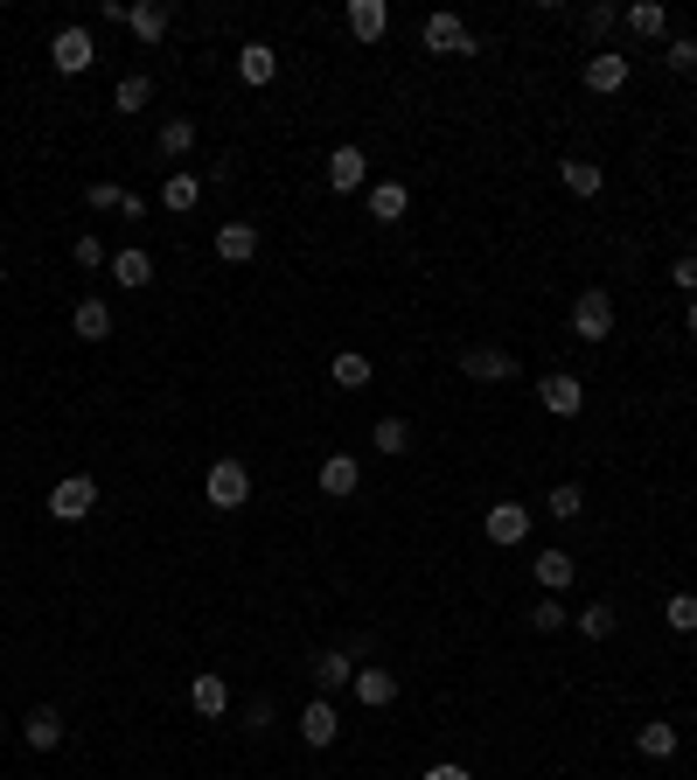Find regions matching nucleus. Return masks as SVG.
<instances>
[{"label": "nucleus", "instance_id": "f8f14e48", "mask_svg": "<svg viewBox=\"0 0 697 780\" xmlns=\"http://www.w3.org/2000/svg\"><path fill=\"white\" fill-rule=\"evenodd\" d=\"M356 488H363V467H356V453H329V460H321V495L349 502Z\"/></svg>", "mask_w": 697, "mask_h": 780}, {"label": "nucleus", "instance_id": "20e7f679", "mask_svg": "<svg viewBox=\"0 0 697 780\" xmlns=\"http://www.w3.org/2000/svg\"><path fill=\"white\" fill-rule=\"evenodd\" d=\"M203 495H210V509H245V502H251V474H245V460H216V467H210V481H203Z\"/></svg>", "mask_w": 697, "mask_h": 780}, {"label": "nucleus", "instance_id": "b1692460", "mask_svg": "<svg viewBox=\"0 0 697 780\" xmlns=\"http://www.w3.org/2000/svg\"><path fill=\"white\" fill-rule=\"evenodd\" d=\"M405 203H411L405 182H369V216H377V223H398V216H405Z\"/></svg>", "mask_w": 697, "mask_h": 780}, {"label": "nucleus", "instance_id": "ddd939ff", "mask_svg": "<svg viewBox=\"0 0 697 780\" xmlns=\"http://www.w3.org/2000/svg\"><path fill=\"white\" fill-rule=\"evenodd\" d=\"M335 731H342L335 697H314L308 710H300V739H308V746H335Z\"/></svg>", "mask_w": 697, "mask_h": 780}, {"label": "nucleus", "instance_id": "4c0bfd02", "mask_svg": "<svg viewBox=\"0 0 697 780\" xmlns=\"http://www.w3.org/2000/svg\"><path fill=\"white\" fill-rule=\"evenodd\" d=\"M84 203H92V210H126V189L119 182H92V189H84Z\"/></svg>", "mask_w": 697, "mask_h": 780}, {"label": "nucleus", "instance_id": "2eb2a0df", "mask_svg": "<svg viewBox=\"0 0 697 780\" xmlns=\"http://www.w3.org/2000/svg\"><path fill=\"white\" fill-rule=\"evenodd\" d=\"M314 683H321V697L349 690V683H356V655H349V649H321L314 655Z\"/></svg>", "mask_w": 697, "mask_h": 780}, {"label": "nucleus", "instance_id": "39448f33", "mask_svg": "<svg viewBox=\"0 0 697 780\" xmlns=\"http://www.w3.org/2000/svg\"><path fill=\"white\" fill-rule=\"evenodd\" d=\"M537 405L551 412V418H579V412H586V384H579L572 370H551V376L537 384Z\"/></svg>", "mask_w": 697, "mask_h": 780}, {"label": "nucleus", "instance_id": "2f4dec72", "mask_svg": "<svg viewBox=\"0 0 697 780\" xmlns=\"http://www.w3.org/2000/svg\"><path fill=\"white\" fill-rule=\"evenodd\" d=\"M369 446H377V453H405V446H411V426H405V418H377Z\"/></svg>", "mask_w": 697, "mask_h": 780}, {"label": "nucleus", "instance_id": "c03bdc74", "mask_svg": "<svg viewBox=\"0 0 697 780\" xmlns=\"http://www.w3.org/2000/svg\"><path fill=\"white\" fill-rule=\"evenodd\" d=\"M684 334H690V342H697V300L684 307Z\"/></svg>", "mask_w": 697, "mask_h": 780}, {"label": "nucleus", "instance_id": "7c9ffc66", "mask_svg": "<svg viewBox=\"0 0 697 780\" xmlns=\"http://www.w3.org/2000/svg\"><path fill=\"white\" fill-rule=\"evenodd\" d=\"M189 147H195V119H161V153L168 161H182Z\"/></svg>", "mask_w": 697, "mask_h": 780}, {"label": "nucleus", "instance_id": "f257e3e1", "mask_svg": "<svg viewBox=\"0 0 697 780\" xmlns=\"http://www.w3.org/2000/svg\"><path fill=\"white\" fill-rule=\"evenodd\" d=\"M572 334L579 342H607V334H614V293H607V286H586L572 300Z\"/></svg>", "mask_w": 697, "mask_h": 780}, {"label": "nucleus", "instance_id": "37998d69", "mask_svg": "<svg viewBox=\"0 0 697 780\" xmlns=\"http://www.w3.org/2000/svg\"><path fill=\"white\" fill-rule=\"evenodd\" d=\"M426 780H474L461 760H440V767H426Z\"/></svg>", "mask_w": 697, "mask_h": 780}, {"label": "nucleus", "instance_id": "a19ab883", "mask_svg": "<svg viewBox=\"0 0 697 780\" xmlns=\"http://www.w3.org/2000/svg\"><path fill=\"white\" fill-rule=\"evenodd\" d=\"M272 725V697H251L245 704V731H266Z\"/></svg>", "mask_w": 697, "mask_h": 780}, {"label": "nucleus", "instance_id": "9b49d317", "mask_svg": "<svg viewBox=\"0 0 697 780\" xmlns=\"http://www.w3.org/2000/svg\"><path fill=\"white\" fill-rule=\"evenodd\" d=\"M586 92H600V98H614V92H628V56H614V50L586 56Z\"/></svg>", "mask_w": 697, "mask_h": 780}, {"label": "nucleus", "instance_id": "c756f323", "mask_svg": "<svg viewBox=\"0 0 697 780\" xmlns=\"http://www.w3.org/2000/svg\"><path fill=\"white\" fill-rule=\"evenodd\" d=\"M663 620H669V634H697V592H669Z\"/></svg>", "mask_w": 697, "mask_h": 780}, {"label": "nucleus", "instance_id": "dca6fc26", "mask_svg": "<svg viewBox=\"0 0 697 780\" xmlns=\"http://www.w3.org/2000/svg\"><path fill=\"white\" fill-rule=\"evenodd\" d=\"M189 704H195V718H224V710H230V683L216 676V669H203V676L189 683Z\"/></svg>", "mask_w": 697, "mask_h": 780}, {"label": "nucleus", "instance_id": "aec40b11", "mask_svg": "<svg viewBox=\"0 0 697 780\" xmlns=\"http://www.w3.org/2000/svg\"><path fill=\"white\" fill-rule=\"evenodd\" d=\"M71 334H77V342H105V334H112V307H105V300H77L71 307Z\"/></svg>", "mask_w": 697, "mask_h": 780}, {"label": "nucleus", "instance_id": "9d476101", "mask_svg": "<svg viewBox=\"0 0 697 780\" xmlns=\"http://www.w3.org/2000/svg\"><path fill=\"white\" fill-rule=\"evenodd\" d=\"M461 376H474V384H510L516 355H503V349H461Z\"/></svg>", "mask_w": 697, "mask_h": 780}, {"label": "nucleus", "instance_id": "f3484780", "mask_svg": "<svg viewBox=\"0 0 697 780\" xmlns=\"http://www.w3.org/2000/svg\"><path fill=\"white\" fill-rule=\"evenodd\" d=\"M105 273H112L126 293H140V286H154V258H147L140 244H126V252H112V265H105Z\"/></svg>", "mask_w": 697, "mask_h": 780}, {"label": "nucleus", "instance_id": "bb28decb", "mask_svg": "<svg viewBox=\"0 0 697 780\" xmlns=\"http://www.w3.org/2000/svg\"><path fill=\"white\" fill-rule=\"evenodd\" d=\"M537 586L565 592V586H572V557H565V551H537Z\"/></svg>", "mask_w": 697, "mask_h": 780}, {"label": "nucleus", "instance_id": "7ed1b4c3", "mask_svg": "<svg viewBox=\"0 0 697 780\" xmlns=\"http://www.w3.org/2000/svg\"><path fill=\"white\" fill-rule=\"evenodd\" d=\"M98 509V481L92 474H63L56 488H50V516L56 523H84Z\"/></svg>", "mask_w": 697, "mask_h": 780}, {"label": "nucleus", "instance_id": "c9c22d12", "mask_svg": "<svg viewBox=\"0 0 697 780\" xmlns=\"http://www.w3.org/2000/svg\"><path fill=\"white\" fill-rule=\"evenodd\" d=\"M579 634L586 641H607V634H614V607H579Z\"/></svg>", "mask_w": 697, "mask_h": 780}, {"label": "nucleus", "instance_id": "6ab92c4d", "mask_svg": "<svg viewBox=\"0 0 697 780\" xmlns=\"http://www.w3.org/2000/svg\"><path fill=\"white\" fill-rule=\"evenodd\" d=\"M237 77H245V84H272L279 77V50H272V42H245V50H237Z\"/></svg>", "mask_w": 697, "mask_h": 780}, {"label": "nucleus", "instance_id": "4468645a", "mask_svg": "<svg viewBox=\"0 0 697 780\" xmlns=\"http://www.w3.org/2000/svg\"><path fill=\"white\" fill-rule=\"evenodd\" d=\"M21 739H29L35 752H56L63 746V710L56 704H35L29 718H21Z\"/></svg>", "mask_w": 697, "mask_h": 780}, {"label": "nucleus", "instance_id": "1a4fd4ad", "mask_svg": "<svg viewBox=\"0 0 697 780\" xmlns=\"http://www.w3.org/2000/svg\"><path fill=\"white\" fill-rule=\"evenodd\" d=\"M216 258H224V265H251L258 258V223H216Z\"/></svg>", "mask_w": 697, "mask_h": 780}, {"label": "nucleus", "instance_id": "c85d7f7f", "mask_svg": "<svg viewBox=\"0 0 697 780\" xmlns=\"http://www.w3.org/2000/svg\"><path fill=\"white\" fill-rule=\"evenodd\" d=\"M558 182L572 189V195H600V189H607V174H600L593 161H565V168H558Z\"/></svg>", "mask_w": 697, "mask_h": 780}, {"label": "nucleus", "instance_id": "72a5a7b5", "mask_svg": "<svg viewBox=\"0 0 697 780\" xmlns=\"http://www.w3.org/2000/svg\"><path fill=\"white\" fill-rule=\"evenodd\" d=\"M544 509H551V516H558V523H572V516H579V509H586V495H579V488H572V481H558V488H551V495H544Z\"/></svg>", "mask_w": 697, "mask_h": 780}, {"label": "nucleus", "instance_id": "a878e982", "mask_svg": "<svg viewBox=\"0 0 697 780\" xmlns=\"http://www.w3.org/2000/svg\"><path fill=\"white\" fill-rule=\"evenodd\" d=\"M329 376H335L342 391H363V384H369V376H377V370H369V355H356V349H342L335 363H329Z\"/></svg>", "mask_w": 697, "mask_h": 780}, {"label": "nucleus", "instance_id": "6e6552de", "mask_svg": "<svg viewBox=\"0 0 697 780\" xmlns=\"http://www.w3.org/2000/svg\"><path fill=\"white\" fill-rule=\"evenodd\" d=\"M329 189H335V195L369 189V153H363V147H335V153H329Z\"/></svg>", "mask_w": 697, "mask_h": 780}, {"label": "nucleus", "instance_id": "a211bd4d", "mask_svg": "<svg viewBox=\"0 0 697 780\" xmlns=\"http://www.w3.org/2000/svg\"><path fill=\"white\" fill-rule=\"evenodd\" d=\"M356 704H369V710H384V704H398V676L390 669H356Z\"/></svg>", "mask_w": 697, "mask_h": 780}, {"label": "nucleus", "instance_id": "423d86ee", "mask_svg": "<svg viewBox=\"0 0 697 780\" xmlns=\"http://www.w3.org/2000/svg\"><path fill=\"white\" fill-rule=\"evenodd\" d=\"M482 530H489V544H503V551H516L523 537H530V509H523V502H489V516H482Z\"/></svg>", "mask_w": 697, "mask_h": 780}, {"label": "nucleus", "instance_id": "58836bf2", "mask_svg": "<svg viewBox=\"0 0 697 780\" xmlns=\"http://www.w3.org/2000/svg\"><path fill=\"white\" fill-rule=\"evenodd\" d=\"M663 63H669L677 77H684V71H697V42H690V35H677V42L663 50Z\"/></svg>", "mask_w": 697, "mask_h": 780}, {"label": "nucleus", "instance_id": "cd10ccee", "mask_svg": "<svg viewBox=\"0 0 697 780\" xmlns=\"http://www.w3.org/2000/svg\"><path fill=\"white\" fill-rule=\"evenodd\" d=\"M669 29V14H663V0H635V8H628V35H648L656 42Z\"/></svg>", "mask_w": 697, "mask_h": 780}, {"label": "nucleus", "instance_id": "ea45409f", "mask_svg": "<svg viewBox=\"0 0 697 780\" xmlns=\"http://www.w3.org/2000/svg\"><path fill=\"white\" fill-rule=\"evenodd\" d=\"M669 279H677V293H690V300H697V252H684L677 265H669Z\"/></svg>", "mask_w": 697, "mask_h": 780}, {"label": "nucleus", "instance_id": "473e14b6", "mask_svg": "<svg viewBox=\"0 0 697 780\" xmlns=\"http://www.w3.org/2000/svg\"><path fill=\"white\" fill-rule=\"evenodd\" d=\"M147 98H154V77H140V71H133V77H119V92H112L119 111H140Z\"/></svg>", "mask_w": 697, "mask_h": 780}, {"label": "nucleus", "instance_id": "393cba45", "mask_svg": "<svg viewBox=\"0 0 697 780\" xmlns=\"http://www.w3.org/2000/svg\"><path fill=\"white\" fill-rule=\"evenodd\" d=\"M635 746L648 752V760H669V752H677V725H669V718H648V725L635 731Z\"/></svg>", "mask_w": 697, "mask_h": 780}, {"label": "nucleus", "instance_id": "412c9836", "mask_svg": "<svg viewBox=\"0 0 697 780\" xmlns=\"http://www.w3.org/2000/svg\"><path fill=\"white\" fill-rule=\"evenodd\" d=\"M390 29V8H384V0H349V35H356V42H377Z\"/></svg>", "mask_w": 697, "mask_h": 780}, {"label": "nucleus", "instance_id": "a18cd8bd", "mask_svg": "<svg viewBox=\"0 0 697 780\" xmlns=\"http://www.w3.org/2000/svg\"><path fill=\"white\" fill-rule=\"evenodd\" d=\"M0 286H8V273H0Z\"/></svg>", "mask_w": 697, "mask_h": 780}, {"label": "nucleus", "instance_id": "0eeeda50", "mask_svg": "<svg viewBox=\"0 0 697 780\" xmlns=\"http://www.w3.org/2000/svg\"><path fill=\"white\" fill-rule=\"evenodd\" d=\"M426 50L432 56H474V35L461 14H426Z\"/></svg>", "mask_w": 697, "mask_h": 780}, {"label": "nucleus", "instance_id": "4be33fe9", "mask_svg": "<svg viewBox=\"0 0 697 780\" xmlns=\"http://www.w3.org/2000/svg\"><path fill=\"white\" fill-rule=\"evenodd\" d=\"M161 203H168L174 216H189L195 203H203V182H195V174H189V168H174V174H168V182H161Z\"/></svg>", "mask_w": 697, "mask_h": 780}, {"label": "nucleus", "instance_id": "f704fd0d", "mask_svg": "<svg viewBox=\"0 0 697 780\" xmlns=\"http://www.w3.org/2000/svg\"><path fill=\"white\" fill-rule=\"evenodd\" d=\"M565 620H572V607H565V599H537V607H530V628H544V634H558Z\"/></svg>", "mask_w": 697, "mask_h": 780}, {"label": "nucleus", "instance_id": "f03ea898", "mask_svg": "<svg viewBox=\"0 0 697 780\" xmlns=\"http://www.w3.org/2000/svg\"><path fill=\"white\" fill-rule=\"evenodd\" d=\"M50 63H56L63 77H84V71L98 63V42H92V29H77V21H71V29H56V35H50Z\"/></svg>", "mask_w": 697, "mask_h": 780}, {"label": "nucleus", "instance_id": "79ce46f5", "mask_svg": "<svg viewBox=\"0 0 697 780\" xmlns=\"http://www.w3.org/2000/svg\"><path fill=\"white\" fill-rule=\"evenodd\" d=\"M614 21H621V8H607V0H600V8H586V29H593V35H607Z\"/></svg>", "mask_w": 697, "mask_h": 780}, {"label": "nucleus", "instance_id": "5701e85b", "mask_svg": "<svg viewBox=\"0 0 697 780\" xmlns=\"http://www.w3.org/2000/svg\"><path fill=\"white\" fill-rule=\"evenodd\" d=\"M168 21H174V14L161 8V0H140V8L126 14V29H133L140 42H161V35H168Z\"/></svg>", "mask_w": 697, "mask_h": 780}, {"label": "nucleus", "instance_id": "e433bc0d", "mask_svg": "<svg viewBox=\"0 0 697 780\" xmlns=\"http://www.w3.org/2000/svg\"><path fill=\"white\" fill-rule=\"evenodd\" d=\"M71 258H77V265H84V273H105V265H112V258H105V244H98V237H92V231H84V237H77V244H71Z\"/></svg>", "mask_w": 697, "mask_h": 780}]
</instances>
